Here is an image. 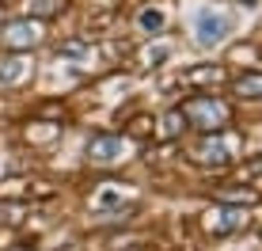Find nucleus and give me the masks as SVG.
Segmentation results:
<instances>
[{
  "label": "nucleus",
  "instance_id": "f3484780",
  "mask_svg": "<svg viewBox=\"0 0 262 251\" xmlns=\"http://www.w3.org/2000/svg\"><path fill=\"white\" fill-rule=\"evenodd\" d=\"M239 4H262V0H239Z\"/></svg>",
  "mask_w": 262,
  "mask_h": 251
},
{
  "label": "nucleus",
  "instance_id": "f8f14e48",
  "mask_svg": "<svg viewBox=\"0 0 262 251\" xmlns=\"http://www.w3.org/2000/svg\"><path fill=\"white\" fill-rule=\"evenodd\" d=\"M183 130H186L183 111H179V107H175V111H167V114H164V122H160V137H164V141H171V137H179Z\"/></svg>",
  "mask_w": 262,
  "mask_h": 251
},
{
  "label": "nucleus",
  "instance_id": "6e6552de",
  "mask_svg": "<svg viewBox=\"0 0 262 251\" xmlns=\"http://www.w3.org/2000/svg\"><path fill=\"white\" fill-rule=\"evenodd\" d=\"M228 76L224 73V65H198V69H190V73H183V84H221V80Z\"/></svg>",
  "mask_w": 262,
  "mask_h": 251
},
{
  "label": "nucleus",
  "instance_id": "39448f33",
  "mask_svg": "<svg viewBox=\"0 0 262 251\" xmlns=\"http://www.w3.org/2000/svg\"><path fill=\"white\" fill-rule=\"evenodd\" d=\"M122 152H125V141L118 137V133H95V137L88 141V164L111 168V164L122 160Z\"/></svg>",
  "mask_w": 262,
  "mask_h": 251
},
{
  "label": "nucleus",
  "instance_id": "9d476101",
  "mask_svg": "<svg viewBox=\"0 0 262 251\" xmlns=\"http://www.w3.org/2000/svg\"><path fill=\"white\" fill-rule=\"evenodd\" d=\"M236 95H239V99L258 103L262 99V73H243V76H236Z\"/></svg>",
  "mask_w": 262,
  "mask_h": 251
},
{
  "label": "nucleus",
  "instance_id": "1a4fd4ad",
  "mask_svg": "<svg viewBox=\"0 0 262 251\" xmlns=\"http://www.w3.org/2000/svg\"><path fill=\"white\" fill-rule=\"evenodd\" d=\"M27 19H53L65 12V0H23Z\"/></svg>",
  "mask_w": 262,
  "mask_h": 251
},
{
  "label": "nucleus",
  "instance_id": "a211bd4d",
  "mask_svg": "<svg viewBox=\"0 0 262 251\" xmlns=\"http://www.w3.org/2000/svg\"><path fill=\"white\" fill-rule=\"evenodd\" d=\"M133 251H152V247H133Z\"/></svg>",
  "mask_w": 262,
  "mask_h": 251
},
{
  "label": "nucleus",
  "instance_id": "2eb2a0df",
  "mask_svg": "<svg viewBox=\"0 0 262 251\" xmlns=\"http://www.w3.org/2000/svg\"><path fill=\"white\" fill-rule=\"evenodd\" d=\"M243 179H255V175H262V156H255V160H247L243 164V172H239Z\"/></svg>",
  "mask_w": 262,
  "mask_h": 251
},
{
  "label": "nucleus",
  "instance_id": "423d86ee",
  "mask_svg": "<svg viewBox=\"0 0 262 251\" xmlns=\"http://www.w3.org/2000/svg\"><path fill=\"white\" fill-rule=\"evenodd\" d=\"M224 34H228V15H216V12H202L198 15V38H202L205 46L221 42Z\"/></svg>",
  "mask_w": 262,
  "mask_h": 251
},
{
  "label": "nucleus",
  "instance_id": "f257e3e1",
  "mask_svg": "<svg viewBox=\"0 0 262 251\" xmlns=\"http://www.w3.org/2000/svg\"><path fill=\"white\" fill-rule=\"evenodd\" d=\"M179 111H183L186 126H198L202 133L224 130L228 118H232V107L224 103V99H216V95H194V99H186Z\"/></svg>",
  "mask_w": 262,
  "mask_h": 251
},
{
  "label": "nucleus",
  "instance_id": "0eeeda50",
  "mask_svg": "<svg viewBox=\"0 0 262 251\" xmlns=\"http://www.w3.org/2000/svg\"><path fill=\"white\" fill-rule=\"evenodd\" d=\"M31 76V65H27L23 57H8V61H0V88H12V84H19V80Z\"/></svg>",
  "mask_w": 262,
  "mask_h": 251
},
{
  "label": "nucleus",
  "instance_id": "7ed1b4c3",
  "mask_svg": "<svg viewBox=\"0 0 262 251\" xmlns=\"http://www.w3.org/2000/svg\"><path fill=\"white\" fill-rule=\"evenodd\" d=\"M38 42H42L38 19H4L0 23V50L23 53V50H34Z\"/></svg>",
  "mask_w": 262,
  "mask_h": 251
},
{
  "label": "nucleus",
  "instance_id": "20e7f679",
  "mask_svg": "<svg viewBox=\"0 0 262 251\" xmlns=\"http://www.w3.org/2000/svg\"><path fill=\"white\" fill-rule=\"evenodd\" d=\"M205 232L209 236H228V232H239V228H247V213H243V205H228V202H221V205H213L209 213H205Z\"/></svg>",
  "mask_w": 262,
  "mask_h": 251
},
{
  "label": "nucleus",
  "instance_id": "9b49d317",
  "mask_svg": "<svg viewBox=\"0 0 262 251\" xmlns=\"http://www.w3.org/2000/svg\"><path fill=\"white\" fill-rule=\"evenodd\" d=\"M221 202H228V205H255L258 202V194L251 191V186H239V183H228V186H221Z\"/></svg>",
  "mask_w": 262,
  "mask_h": 251
},
{
  "label": "nucleus",
  "instance_id": "f03ea898",
  "mask_svg": "<svg viewBox=\"0 0 262 251\" xmlns=\"http://www.w3.org/2000/svg\"><path fill=\"white\" fill-rule=\"evenodd\" d=\"M236 149L239 141L224 130H213V133H202V141L194 145V160L202 168H213V172H224V168L236 160Z\"/></svg>",
  "mask_w": 262,
  "mask_h": 251
},
{
  "label": "nucleus",
  "instance_id": "4468645a",
  "mask_svg": "<svg viewBox=\"0 0 262 251\" xmlns=\"http://www.w3.org/2000/svg\"><path fill=\"white\" fill-rule=\"evenodd\" d=\"M148 133H152V122H148V118H133V122H129V137L144 141Z\"/></svg>",
  "mask_w": 262,
  "mask_h": 251
},
{
  "label": "nucleus",
  "instance_id": "dca6fc26",
  "mask_svg": "<svg viewBox=\"0 0 262 251\" xmlns=\"http://www.w3.org/2000/svg\"><path fill=\"white\" fill-rule=\"evenodd\" d=\"M57 53H69V57H72V53H84V38H72V42H61V46H57Z\"/></svg>",
  "mask_w": 262,
  "mask_h": 251
},
{
  "label": "nucleus",
  "instance_id": "ddd939ff",
  "mask_svg": "<svg viewBox=\"0 0 262 251\" xmlns=\"http://www.w3.org/2000/svg\"><path fill=\"white\" fill-rule=\"evenodd\" d=\"M141 27H144V31H160V27H164V15L152 12V8H144V12H141Z\"/></svg>",
  "mask_w": 262,
  "mask_h": 251
}]
</instances>
